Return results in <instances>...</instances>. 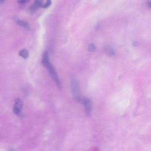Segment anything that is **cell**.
Wrapping results in <instances>:
<instances>
[{"label": "cell", "instance_id": "obj_1", "mask_svg": "<svg viewBox=\"0 0 151 151\" xmlns=\"http://www.w3.org/2000/svg\"><path fill=\"white\" fill-rule=\"evenodd\" d=\"M42 63L44 67L47 68V69L48 71V73H50L51 77L53 79L56 85L58 86V87L60 89H61V83L60 80V78H58V74L56 73L54 67L51 64L49 60V57H48V54L47 51H45L43 54L42 55Z\"/></svg>", "mask_w": 151, "mask_h": 151}, {"label": "cell", "instance_id": "obj_2", "mask_svg": "<svg viewBox=\"0 0 151 151\" xmlns=\"http://www.w3.org/2000/svg\"><path fill=\"white\" fill-rule=\"evenodd\" d=\"M70 86H71L72 95L74 100L78 102H80L82 97L81 96L80 88L78 81H77V78L73 76H72L71 77Z\"/></svg>", "mask_w": 151, "mask_h": 151}, {"label": "cell", "instance_id": "obj_3", "mask_svg": "<svg viewBox=\"0 0 151 151\" xmlns=\"http://www.w3.org/2000/svg\"><path fill=\"white\" fill-rule=\"evenodd\" d=\"M81 103L83 104L84 106V109H85V111L86 113L87 116H88L91 111V108H92V103L90 99L86 98V97H83L80 101Z\"/></svg>", "mask_w": 151, "mask_h": 151}, {"label": "cell", "instance_id": "obj_4", "mask_svg": "<svg viewBox=\"0 0 151 151\" xmlns=\"http://www.w3.org/2000/svg\"><path fill=\"white\" fill-rule=\"evenodd\" d=\"M23 106V101L21 99H17L13 106V112L15 114H18L21 112Z\"/></svg>", "mask_w": 151, "mask_h": 151}, {"label": "cell", "instance_id": "obj_5", "mask_svg": "<svg viewBox=\"0 0 151 151\" xmlns=\"http://www.w3.org/2000/svg\"><path fill=\"white\" fill-rule=\"evenodd\" d=\"M16 22L18 25L23 27L24 29H25L27 30H29L30 29V27H29V24L25 21L19 19H16Z\"/></svg>", "mask_w": 151, "mask_h": 151}, {"label": "cell", "instance_id": "obj_6", "mask_svg": "<svg viewBox=\"0 0 151 151\" xmlns=\"http://www.w3.org/2000/svg\"><path fill=\"white\" fill-rule=\"evenodd\" d=\"M104 50L106 51V52L109 55H114V51L113 49V48L111 47H110V45H106L104 47Z\"/></svg>", "mask_w": 151, "mask_h": 151}, {"label": "cell", "instance_id": "obj_7", "mask_svg": "<svg viewBox=\"0 0 151 151\" xmlns=\"http://www.w3.org/2000/svg\"><path fill=\"white\" fill-rule=\"evenodd\" d=\"M19 55L24 58H27L29 55V52L27 50L22 49L19 52Z\"/></svg>", "mask_w": 151, "mask_h": 151}, {"label": "cell", "instance_id": "obj_8", "mask_svg": "<svg viewBox=\"0 0 151 151\" xmlns=\"http://www.w3.org/2000/svg\"><path fill=\"white\" fill-rule=\"evenodd\" d=\"M51 4V1H47L45 2H43V5H42V8H48V6H50Z\"/></svg>", "mask_w": 151, "mask_h": 151}, {"label": "cell", "instance_id": "obj_9", "mask_svg": "<svg viewBox=\"0 0 151 151\" xmlns=\"http://www.w3.org/2000/svg\"><path fill=\"white\" fill-rule=\"evenodd\" d=\"M88 50L90 51H94L95 50V49H96V47H95V45L93 44H90L88 45Z\"/></svg>", "mask_w": 151, "mask_h": 151}, {"label": "cell", "instance_id": "obj_10", "mask_svg": "<svg viewBox=\"0 0 151 151\" xmlns=\"http://www.w3.org/2000/svg\"><path fill=\"white\" fill-rule=\"evenodd\" d=\"M147 6H149V8L151 9V1H149V2H147Z\"/></svg>", "mask_w": 151, "mask_h": 151}, {"label": "cell", "instance_id": "obj_11", "mask_svg": "<svg viewBox=\"0 0 151 151\" xmlns=\"http://www.w3.org/2000/svg\"><path fill=\"white\" fill-rule=\"evenodd\" d=\"M27 1H18V2L19 3H21V4H22V3H25V2H26Z\"/></svg>", "mask_w": 151, "mask_h": 151}, {"label": "cell", "instance_id": "obj_12", "mask_svg": "<svg viewBox=\"0 0 151 151\" xmlns=\"http://www.w3.org/2000/svg\"><path fill=\"white\" fill-rule=\"evenodd\" d=\"M3 2H4V1H0V4H2V3H3Z\"/></svg>", "mask_w": 151, "mask_h": 151}]
</instances>
